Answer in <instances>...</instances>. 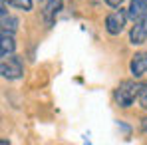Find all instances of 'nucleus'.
<instances>
[{
    "mask_svg": "<svg viewBox=\"0 0 147 145\" xmlns=\"http://www.w3.org/2000/svg\"><path fill=\"white\" fill-rule=\"evenodd\" d=\"M103 2H105L107 6H111V8H119L123 4V0H103Z\"/></svg>",
    "mask_w": 147,
    "mask_h": 145,
    "instance_id": "nucleus-11",
    "label": "nucleus"
},
{
    "mask_svg": "<svg viewBox=\"0 0 147 145\" xmlns=\"http://www.w3.org/2000/svg\"><path fill=\"white\" fill-rule=\"evenodd\" d=\"M127 14L133 22H137L139 18H143L147 14V0H131L129 2V8H127Z\"/></svg>",
    "mask_w": 147,
    "mask_h": 145,
    "instance_id": "nucleus-8",
    "label": "nucleus"
},
{
    "mask_svg": "<svg viewBox=\"0 0 147 145\" xmlns=\"http://www.w3.org/2000/svg\"><path fill=\"white\" fill-rule=\"evenodd\" d=\"M141 131H143V133H147V117H143V119H141Z\"/></svg>",
    "mask_w": 147,
    "mask_h": 145,
    "instance_id": "nucleus-12",
    "label": "nucleus"
},
{
    "mask_svg": "<svg viewBox=\"0 0 147 145\" xmlns=\"http://www.w3.org/2000/svg\"><path fill=\"white\" fill-rule=\"evenodd\" d=\"M129 70L133 74V78H141L147 74V52H137L131 62H129Z\"/></svg>",
    "mask_w": 147,
    "mask_h": 145,
    "instance_id": "nucleus-5",
    "label": "nucleus"
},
{
    "mask_svg": "<svg viewBox=\"0 0 147 145\" xmlns=\"http://www.w3.org/2000/svg\"><path fill=\"white\" fill-rule=\"evenodd\" d=\"M94 2H101V0H94Z\"/></svg>",
    "mask_w": 147,
    "mask_h": 145,
    "instance_id": "nucleus-13",
    "label": "nucleus"
},
{
    "mask_svg": "<svg viewBox=\"0 0 147 145\" xmlns=\"http://www.w3.org/2000/svg\"><path fill=\"white\" fill-rule=\"evenodd\" d=\"M16 50V42H14V34H8V32H2V44H0V54L2 58L14 54Z\"/></svg>",
    "mask_w": 147,
    "mask_h": 145,
    "instance_id": "nucleus-9",
    "label": "nucleus"
},
{
    "mask_svg": "<svg viewBox=\"0 0 147 145\" xmlns=\"http://www.w3.org/2000/svg\"><path fill=\"white\" fill-rule=\"evenodd\" d=\"M127 18H129V14H127V10H123L121 6L115 8L113 12H109V14L105 16V30H107V34H111V36L121 34L123 28H125Z\"/></svg>",
    "mask_w": 147,
    "mask_h": 145,
    "instance_id": "nucleus-3",
    "label": "nucleus"
},
{
    "mask_svg": "<svg viewBox=\"0 0 147 145\" xmlns=\"http://www.w3.org/2000/svg\"><path fill=\"white\" fill-rule=\"evenodd\" d=\"M0 72H2V78H6V80H20L22 74H24L22 58H18L16 54H10L6 58H2Z\"/></svg>",
    "mask_w": 147,
    "mask_h": 145,
    "instance_id": "nucleus-2",
    "label": "nucleus"
},
{
    "mask_svg": "<svg viewBox=\"0 0 147 145\" xmlns=\"http://www.w3.org/2000/svg\"><path fill=\"white\" fill-rule=\"evenodd\" d=\"M62 2H64V0H46V6H44V20H46L48 26H52L56 22V16H58V12L62 10Z\"/></svg>",
    "mask_w": 147,
    "mask_h": 145,
    "instance_id": "nucleus-7",
    "label": "nucleus"
},
{
    "mask_svg": "<svg viewBox=\"0 0 147 145\" xmlns=\"http://www.w3.org/2000/svg\"><path fill=\"white\" fill-rule=\"evenodd\" d=\"M143 88V82H131V80H123L121 84L115 88L113 92V99L119 107H131L135 103V99H139Z\"/></svg>",
    "mask_w": 147,
    "mask_h": 145,
    "instance_id": "nucleus-1",
    "label": "nucleus"
},
{
    "mask_svg": "<svg viewBox=\"0 0 147 145\" xmlns=\"http://www.w3.org/2000/svg\"><path fill=\"white\" fill-rule=\"evenodd\" d=\"M2 4H8V6L18 8V10H24V12H30L32 10V0H2Z\"/></svg>",
    "mask_w": 147,
    "mask_h": 145,
    "instance_id": "nucleus-10",
    "label": "nucleus"
},
{
    "mask_svg": "<svg viewBox=\"0 0 147 145\" xmlns=\"http://www.w3.org/2000/svg\"><path fill=\"white\" fill-rule=\"evenodd\" d=\"M0 20H2V32H8V34H14L18 30V18L12 16L8 10H6V4H2V10H0Z\"/></svg>",
    "mask_w": 147,
    "mask_h": 145,
    "instance_id": "nucleus-6",
    "label": "nucleus"
},
{
    "mask_svg": "<svg viewBox=\"0 0 147 145\" xmlns=\"http://www.w3.org/2000/svg\"><path fill=\"white\" fill-rule=\"evenodd\" d=\"M147 42V14L143 18H139L133 28L129 30V44H133V46H141V44H145Z\"/></svg>",
    "mask_w": 147,
    "mask_h": 145,
    "instance_id": "nucleus-4",
    "label": "nucleus"
}]
</instances>
